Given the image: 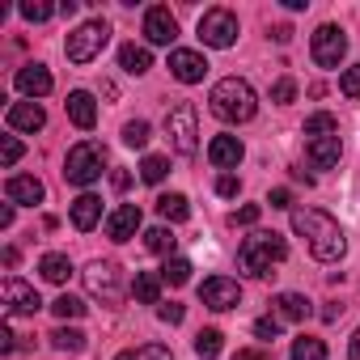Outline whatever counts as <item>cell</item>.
<instances>
[{"label": "cell", "mask_w": 360, "mask_h": 360, "mask_svg": "<svg viewBox=\"0 0 360 360\" xmlns=\"http://www.w3.org/2000/svg\"><path fill=\"white\" fill-rule=\"evenodd\" d=\"M144 39H148L153 47H169V43L178 39V22H174V13H169L165 5L144 9Z\"/></svg>", "instance_id": "13"}, {"label": "cell", "mask_w": 360, "mask_h": 360, "mask_svg": "<svg viewBox=\"0 0 360 360\" xmlns=\"http://www.w3.org/2000/svg\"><path fill=\"white\" fill-rule=\"evenodd\" d=\"M280 326H284L280 318H259V322H255V335H259V339H280Z\"/></svg>", "instance_id": "42"}, {"label": "cell", "mask_w": 360, "mask_h": 360, "mask_svg": "<svg viewBox=\"0 0 360 360\" xmlns=\"http://www.w3.org/2000/svg\"><path fill=\"white\" fill-rule=\"evenodd\" d=\"M106 43H110V26H106V18H89V22H81V26L64 39V56H68L72 64H89V60L102 56Z\"/></svg>", "instance_id": "5"}, {"label": "cell", "mask_w": 360, "mask_h": 360, "mask_svg": "<svg viewBox=\"0 0 360 360\" xmlns=\"http://www.w3.org/2000/svg\"><path fill=\"white\" fill-rule=\"evenodd\" d=\"M305 136H309V140L339 136V119H335V115H326V110H318V115H309V119H305Z\"/></svg>", "instance_id": "29"}, {"label": "cell", "mask_w": 360, "mask_h": 360, "mask_svg": "<svg viewBox=\"0 0 360 360\" xmlns=\"http://www.w3.org/2000/svg\"><path fill=\"white\" fill-rule=\"evenodd\" d=\"M157 212H161V221H165V225H178V221H187V217H191V204H187V195L169 191V195H161V200H157Z\"/></svg>", "instance_id": "26"}, {"label": "cell", "mask_w": 360, "mask_h": 360, "mask_svg": "<svg viewBox=\"0 0 360 360\" xmlns=\"http://www.w3.org/2000/svg\"><path fill=\"white\" fill-rule=\"evenodd\" d=\"M233 360H271V356H267V352H259V347H246V352H238Z\"/></svg>", "instance_id": "46"}, {"label": "cell", "mask_w": 360, "mask_h": 360, "mask_svg": "<svg viewBox=\"0 0 360 360\" xmlns=\"http://www.w3.org/2000/svg\"><path fill=\"white\" fill-rule=\"evenodd\" d=\"M169 72H174V81H183V85H200L208 77V60H204V51L178 47V51H169Z\"/></svg>", "instance_id": "12"}, {"label": "cell", "mask_w": 360, "mask_h": 360, "mask_svg": "<svg viewBox=\"0 0 360 360\" xmlns=\"http://www.w3.org/2000/svg\"><path fill=\"white\" fill-rule=\"evenodd\" d=\"M259 217H263V208L259 204H246V208L233 212V225H259Z\"/></svg>", "instance_id": "43"}, {"label": "cell", "mask_w": 360, "mask_h": 360, "mask_svg": "<svg viewBox=\"0 0 360 360\" xmlns=\"http://www.w3.org/2000/svg\"><path fill=\"white\" fill-rule=\"evenodd\" d=\"M144 246H148L153 255H165V259H174V246H178V238H174V229H169V225H153V229H144Z\"/></svg>", "instance_id": "27"}, {"label": "cell", "mask_w": 360, "mask_h": 360, "mask_svg": "<svg viewBox=\"0 0 360 360\" xmlns=\"http://www.w3.org/2000/svg\"><path fill=\"white\" fill-rule=\"evenodd\" d=\"M292 98H297V81H288V77H284V81H276V85H271V102H276V106H288Z\"/></svg>", "instance_id": "38"}, {"label": "cell", "mask_w": 360, "mask_h": 360, "mask_svg": "<svg viewBox=\"0 0 360 360\" xmlns=\"http://www.w3.org/2000/svg\"><path fill=\"white\" fill-rule=\"evenodd\" d=\"M115 360H174V352H169L165 343H140V347H127V352H119Z\"/></svg>", "instance_id": "30"}, {"label": "cell", "mask_w": 360, "mask_h": 360, "mask_svg": "<svg viewBox=\"0 0 360 360\" xmlns=\"http://www.w3.org/2000/svg\"><path fill=\"white\" fill-rule=\"evenodd\" d=\"M347 360H360V326H356V335L347 339Z\"/></svg>", "instance_id": "47"}, {"label": "cell", "mask_w": 360, "mask_h": 360, "mask_svg": "<svg viewBox=\"0 0 360 360\" xmlns=\"http://www.w3.org/2000/svg\"><path fill=\"white\" fill-rule=\"evenodd\" d=\"M13 85H18V89H22L26 98H47V94L56 89V81H51L47 64H26V68H18Z\"/></svg>", "instance_id": "16"}, {"label": "cell", "mask_w": 360, "mask_h": 360, "mask_svg": "<svg viewBox=\"0 0 360 360\" xmlns=\"http://www.w3.org/2000/svg\"><path fill=\"white\" fill-rule=\"evenodd\" d=\"M0 161H5V169L22 161V140L18 136H5V153H0Z\"/></svg>", "instance_id": "41"}, {"label": "cell", "mask_w": 360, "mask_h": 360, "mask_svg": "<svg viewBox=\"0 0 360 360\" xmlns=\"http://www.w3.org/2000/svg\"><path fill=\"white\" fill-rule=\"evenodd\" d=\"M140 221H144V217H140L136 204H119V208L106 217V238H110V242H131L136 229H140Z\"/></svg>", "instance_id": "14"}, {"label": "cell", "mask_w": 360, "mask_h": 360, "mask_svg": "<svg viewBox=\"0 0 360 360\" xmlns=\"http://www.w3.org/2000/svg\"><path fill=\"white\" fill-rule=\"evenodd\" d=\"M5 195H9V204H18V208H34V204H43V183L39 178H30V174H13L9 183H5Z\"/></svg>", "instance_id": "15"}, {"label": "cell", "mask_w": 360, "mask_h": 360, "mask_svg": "<svg viewBox=\"0 0 360 360\" xmlns=\"http://www.w3.org/2000/svg\"><path fill=\"white\" fill-rule=\"evenodd\" d=\"M153 140V127L144 123V119H131V123H123V144L127 148H144Z\"/></svg>", "instance_id": "35"}, {"label": "cell", "mask_w": 360, "mask_h": 360, "mask_svg": "<svg viewBox=\"0 0 360 360\" xmlns=\"http://www.w3.org/2000/svg\"><path fill=\"white\" fill-rule=\"evenodd\" d=\"M165 174H169V157H161V153H148V157L140 161V178H144L148 187H157Z\"/></svg>", "instance_id": "31"}, {"label": "cell", "mask_w": 360, "mask_h": 360, "mask_svg": "<svg viewBox=\"0 0 360 360\" xmlns=\"http://www.w3.org/2000/svg\"><path fill=\"white\" fill-rule=\"evenodd\" d=\"M339 89H343V98H360V64H352V68L339 77Z\"/></svg>", "instance_id": "39"}, {"label": "cell", "mask_w": 360, "mask_h": 360, "mask_svg": "<svg viewBox=\"0 0 360 360\" xmlns=\"http://www.w3.org/2000/svg\"><path fill=\"white\" fill-rule=\"evenodd\" d=\"M238 191H242V178H238V174H221V178H217V195L233 200Z\"/></svg>", "instance_id": "40"}, {"label": "cell", "mask_w": 360, "mask_h": 360, "mask_svg": "<svg viewBox=\"0 0 360 360\" xmlns=\"http://www.w3.org/2000/svg\"><path fill=\"white\" fill-rule=\"evenodd\" d=\"M51 13H60V5H39V0H26V5H22V18L26 22H47Z\"/></svg>", "instance_id": "37"}, {"label": "cell", "mask_w": 360, "mask_h": 360, "mask_svg": "<svg viewBox=\"0 0 360 360\" xmlns=\"http://www.w3.org/2000/svg\"><path fill=\"white\" fill-rule=\"evenodd\" d=\"M339 314H343V305H326V309H322V322H335Z\"/></svg>", "instance_id": "50"}, {"label": "cell", "mask_w": 360, "mask_h": 360, "mask_svg": "<svg viewBox=\"0 0 360 360\" xmlns=\"http://www.w3.org/2000/svg\"><path fill=\"white\" fill-rule=\"evenodd\" d=\"M292 233L305 238V246H309V255L318 263H339L347 255V238H343L339 221L318 212V208H297L292 212Z\"/></svg>", "instance_id": "1"}, {"label": "cell", "mask_w": 360, "mask_h": 360, "mask_svg": "<svg viewBox=\"0 0 360 360\" xmlns=\"http://www.w3.org/2000/svg\"><path fill=\"white\" fill-rule=\"evenodd\" d=\"M183 314H187V309L178 305V301H169V305H161V309H157V318H161V322H169V326L183 322Z\"/></svg>", "instance_id": "44"}, {"label": "cell", "mask_w": 360, "mask_h": 360, "mask_svg": "<svg viewBox=\"0 0 360 360\" xmlns=\"http://www.w3.org/2000/svg\"><path fill=\"white\" fill-rule=\"evenodd\" d=\"M102 169H106V144H98V140H81L64 157V178L72 187H94Z\"/></svg>", "instance_id": "4"}, {"label": "cell", "mask_w": 360, "mask_h": 360, "mask_svg": "<svg viewBox=\"0 0 360 360\" xmlns=\"http://www.w3.org/2000/svg\"><path fill=\"white\" fill-rule=\"evenodd\" d=\"M85 284H89V292L102 297L106 305L119 301V292H123V284H119V267H115V263H102V259L85 267Z\"/></svg>", "instance_id": "10"}, {"label": "cell", "mask_w": 360, "mask_h": 360, "mask_svg": "<svg viewBox=\"0 0 360 360\" xmlns=\"http://www.w3.org/2000/svg\"><path fill=\"white\" fill-rule=\"evenodd\" d=\"M208 110H212L221 123H250L255 110H259V94H255L250 81L225 77V81H217L212 94H208Z\"/></svg>", "instance_id": "2"}, {"label": "cell", "mask_w": 360, "mask_h": 360, "mask_svg": "<svg viewBox=\"0 0 360 360\" xmlns=\"http://www.w3.org/2000/svg\"><path fill=\"white\" fill-rule=\"evenodd\" d=\"M47 339H51L56 352H81V347H85V335H81L77 326H60V330H51Z\"/></svg>", "instance_id": "32"}, {"label": "cell", "mask_w": 360, "mask_h": 360, "mask_svg": "<svg viewBox=\"0 0 360 360\" xmlns=\"http://www.w3.org/2000/svg\"><path fill=\"white\" fill-rule=\"evenodd\" d=\"M309 56H314V64H318V68H339V64H343V56H347V34H343L335 22L318 26V30H314V39H309Z\"/></svg>", "instance_id": "8"}, {"label": "cell", "mask_w": 360, "mask_h": 360, "mask_svg": "<svg viewBox=\"0 0 360 360\" xmlns=\"http://www.w3.org/2000/svg\"><path fill=\"white\" fill-rule=\"evenodd\" d=\"M64 106H68V119H72L81 131H89V127L98 123V102H94V94H89V89H72Z\"/></svg>", "instance_id": "19"}, {"label": "cell", "mask_w": 360, "mask_h": 360, "mask_svg": "<svg viewBox=\"0 0 360 360\" xmlns=\"http://www.w3.org/2000/svg\"><path fill=\"white\" fill-rule=\"evenodd\" d=\"M39 276H43L47 284H68L72 259H68V255H43V259H39Z\"/></svg>", "instance_id": "25"}, {"label": "cell", "mask_w": 360, "mask_h": 360, "mask_svg": "<svg viewBox=\"0 0 360 360\" xmlns=\"http://www.w3.org/2000/svg\"><path fill=\"white\" fill-rule=\"evenodd\" d=\"M284 255H288V242L280 233H250L242 242V250H238V267L246 276H259L263 280V276H271L276 263H284Z\"/></svg>", "instance_id": "3"}, {"label": "cell", "mask_w": 360, "mask_h": 360, "mask_svg": "<svg viewBox=\"0 0 360 360\" xmlns=\"http://www.w3.org/2000/svg\"><path fill=\"white\" fill-rule=\"evenodd\" d=\"M314 314V301L309 297H301V292H280L276 297V318L280 322H305Z\"/></svg>", "instance_id": "21"}, {"label": "cell", "mask_w": 360, "mask_h": 360, "mask_svg": "<svg viewBox=\"0 0 360 360\" xmlns=\"http://www.w3.org/2000/svg\"><path fill=\"white\" fill-rule=\"evenodd\" d=\"M339 153H343V140H339V136L309 140V165H314V169H335V165H339Z\"/></svg>", "instance_id": "20"}, {"label": "cell", "mask_w": 360, "mask_h": 360, "mask_svg": "<svg viewBox=\"0 0 360 360\" xmlns=\"http://www.w3.org/2000/svg\"><path fill=\"white\" fill-rule=\"evenodd\" d=\"M98 221H102V200H98V195H89V191H85V195H77V200H72V225H77L81 233H89Z\"/></svg>", "instance_id": "22"}, {"label": "cell", "mask_w": 360, "mask_h": 360, "mask_svg": "<svg viewBox=\"0 0 360 360\" xmlns=\"http://www.w3.org/2000/svg\"><path fill=\"white\" fill-rule=\"evenodd\" d=\"M221 347H225V335H221L217 326H208V330L195 335V356H200V360H217Z\"/></svg>", "instance_id": "28"}, {"label": "cell", "mask_w": 360, "mask_h": 360, "mask_svg": "<svg viewBox=\"0 0 360 360\" xmlns=\"http://www.w3.org/2000/svg\"><path fill=\"white\" fill-rule=\"evenodd\" d=\"M238 34H242V26H238V13H233V9H208V13L200 18V39H204V47L225 51V47L238 43Z\"/></svg>", "instance_id": "7"}, {"label": "cell", "mask_w": 360, "mask_h": 360, "mask_svg": "<svg viewBox=\"0 0 360 360\" xmlns=\"http://www.w3.org/2000/svg\"><path fill=\"white\" fill-rule=\"evenodd\" d=\"M110 183H115V187H119V191H127V183H131V178H127V174H123V169H115V174H110Z\"/></svg>", "instance_id": "49"}, {"label": "cell", "mask_w": 360, "mask_h": 360, "mask_svg": "<svg viewBox=\"0 0 360 360\" xmlns=\"http://www.w3.org/2000/svg\"><path fill=\"white\" fill-rule=\"evenodd\" d=\"M119 68L131 72V77H144V72L153 68V51L140 47V43H123V47H119Z\"/></svg>", "instance_id": "23"}, {"label": "cell", "mask_w": 360, "mask_h": 360, "mask_svg": "<svg viewBox=\"0 0 360 360\" xmlns=\"http://www.w3.org/2000/svg\"><path fill=\"white\" fill-rule=\"evenodd\" d=\"M165 136H169V144H174V153H183V157H191L195 148H200V123H195V106L191 102H178L169 115H165Z\"/></svg>", "instance_id": "6"}, {"label": "cell", "mask_w": 360, "mask_h": 360, "mask_svg": "<svg viewBox=\"0 0 360 360\" xmlns=\"http://www.w3.org/2000/svg\"><path fill=\"white\" fill-rule=\"evenodd\" d=\"M292 360H326V343L314 335H301L292 339Z\"/></svg>", "instance_id": "33"}, {"label": "cell", "mask_w": 360, "mask_h": 360, "mask_svg": "<svg viewBox=\"0 0 360 360\" xmlns=\"http://www.w3.org/2000/svg\"><path fill=\"white\" fill-rule=\"evenodd\" d=\"M5 119H9L13 131H43V127H47V110H43L39 102H13V106L5 110Z\"/></svg>", "instance_id": "17"}, {"label": "cell", "mask_w": 360, "mask_h": 360, "mask_svg": "<svg viewBox=\"0 0 360 360\" xmlns=\"http://www.w3.org/2000/svg\"><path fill=\"white\" fill-rule=\"evenodd\" d=\"M200 301H204L208 309L225 314V309L242 305V284H238L233 276H208V280L200 284Z\"/></svg>", "instance_id": "9"}, {"label": "cell", "mask_w": 360, "mask_h": 360, "mask_svg": "<svg viewBox=\"0 0 360 360\" xmlns=\"http://www.w3.org/2000/svg\"><path fill=\"white\" fill-rule=\"evenodd\" d=\"M242 157H246V144L238 140V136H217L212 144H208V161L217 165V169H233V165H242Z\"/></svg>", "instance_id": "18"}, {"label": "cell", "mask_w": 360, "mask_h": 360, "mask_svg": "<svg viewBox=\"0 0 360 360\" xmlns=\"http://www.w3.org/2000/svg\"><path fill=\"white\" fill-rule=\"evenodd\" d=\"M13 208H18V204H5V208H0V229L13 225Z\"/></svg>", "instance_id": "48"}, {"label": "cell", "mask_w": 360, "mask_h": 360, "mask_svg": "<svg viewBox=\"0 0 360 360\" xmlns=\"http://www.w3.org/2000/svg\"><path fill=\"white\" fill-rule=\"evenodd\" d=\"M161 280H165V284H174V288H178V284H187V280H191V263H187V259H178V255H174V259H165Z\"/></svg>", "instance_id": "34"}, {"label": "cell", "mask_w": 360, "mask_h": 360, "mask_svg": "<svg viewBox=\"0 0 360 360\" xmlns=\"http://www.w3.org/2000/svg\"><path fill=\"white\" fill-rule=\"evenodd\" d=\"M161 271H136V280H131V297L136 301H144V305H157L161 301Z\"/></svg>", "instance_id": "24"}, {"label": "cell", "mask_w": 360, "mask_h": 360, "mask_svg": "<svg viewBox=\"0 0 360 360\" xmlns=\"http://www.w3.org/2000/svg\"><path fill=\"white\" fill-rule=\"evenodd\" d=\"M0 297H5V305H9L13 314H39V309H43L39 288L26 284V280H18V276H9L5 284H0Z\"/></svg>", "instance_id": "11"}, {"label": "cell", "mask_w": 360, "mask_h": 360, "mask_svg": "<svg viewBox=\"0 0 360 360\" xmlns=\"http://www.w3.org/2000/svg\"><path fill=\"white\" fill-rule=\"evenodd\" d=\"M51 314H56V318H64V322H68V318H81V314H85V301H81V297H72V292H60V297L51 301Z\"/></svg>", "instance_id": "36"}, {"label": "cell", "mask_w": 360, "mask_h": 360, "mask_svg": "<svg viewBox=\"0 0 360 360\" xmlns=\"http://www.w3.org/2000/svg\"><path fill=\"white\" fill-rule=\"evenodd\" d=\"M267 204H271V208H288V204H292V195H288L284 187H276V191L267 195Z\"/></svg>", "instance_id": "45"}]
</instances>
